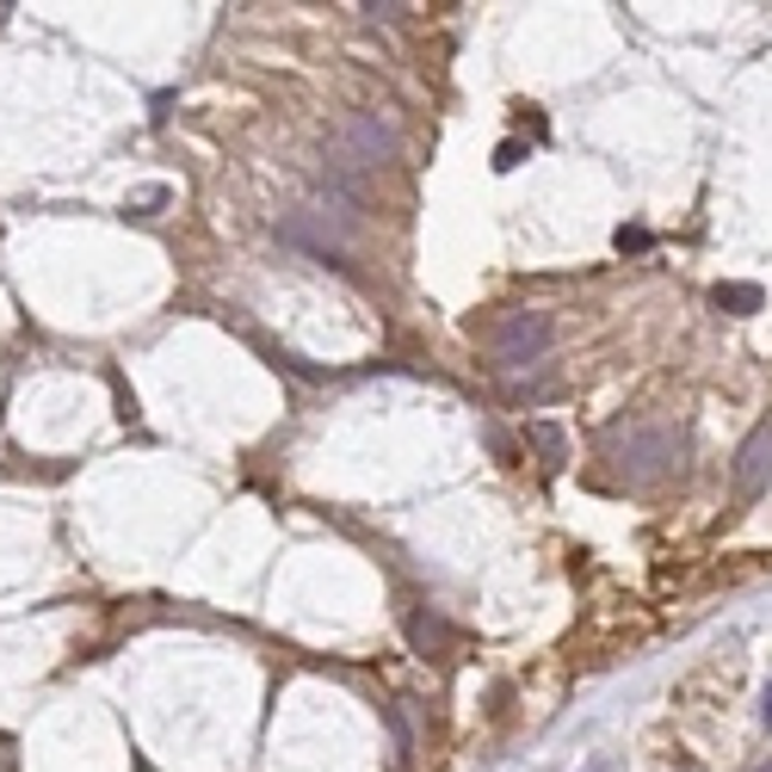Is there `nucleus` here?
Returning a JSON list of instances; mask_svg holds the SVG:
<instances>
[{
  "label": "nucleus",
  "mask_w": 772,
  "mask_h": 772,
  "mask_svg": "<svg viewBox=\"0 0 772 772\" xmlns=\"http://www.w3.org/2000/svg\"><path fill=\"white\" fill-rule=\"evenodd\" d=\"M754 772H772V766H754Z\"/></svg>",
  "instance_id": "13"
},
{
  "label": "nucleus",
  "mask_w": 772,
  "mask_h": 772,
  "mask_svg": "<svg viewBox=\"0 0 772 772\" xmlns=\"http://www.w3.org/2000/svg\"><path fill=\"white\" fill-rule=\"evenodd\" d=\"M409 637H414V649H445V624H439V618H414V624H409Z\"/></svg>",
  "instance_id": "7"
},
{
  "label": "nucleus",
  "mask_w": 772,
  "mask_h": 772,
  "mask_svg": "<svg viewBox=\"0 0 772 772\" xmlns=\"http://www.w3.org/2000/svg\"><path fill=\"white\" fill-rule=\"evenodd\" d=\"M618 248H649V229H618Z\"/></svg>",
  "instance_id": "9"
},
{
  "label": "nucleus",
  "mask_w": 772,
  "mask_h": 772,
  "mask_svg": "<svg viewBox=\"0 0 772 772\" xmlns=\"http://www.w3.org/2000/svg\"><path fill=\"white\" fill-rule=\"evenodd\" d=\"M494 167H501V174L507 167H520V142H501V149H494Z\"/></svg>",
  "instance_id": "8"
},
{
  "label": "nucleus",
  "mask_w": 772,
  "mask_h": 772,
  "mask_svg": "<svg viewBox=\"0 0 772 772\" xmlns=\"http://www.w3.org/2000/svg\"><path fill=\"white\" fill-rule=\"evenodd\" d=\"M340 155H347V167H383L395 155V130L378 124L371 111H352L347 130H340Z\"/></svg>",
  "instance_id": "3"
},
{
  "label": "nucleus",
  "mask_w": 772,
  "mask_h": 772,
  "mask_svg": "<svg viewBox=\"0 0 772 772\" xmlns=\"http://www.w3.org/2000/svg\"><path fill=\"white\" fill-rule=\"evenodd\" d=\"M7 13H13V7H7V0H0V25H7Z\"/></svg>",
  "instance_id": "12"
},
{
  "label": "nucleus",
  "mask_w": 772,
  "mask_h": 772,
  "mask_svg": "<svg viewBox=\"0 0 772 772\" xmlns=\"http://www.w3.org/2000/svg\"><path fill=\"white\" fill-rule=\"evenodd\" d=\"M766 482H772V421H760L736 445V501H760Z\"/></svg>",
  "instance_id": "4"
},
{
  "label": "nucleus",
  "mask_w": 772,
  "mask_h": 772,
  "mask_svg": "<svg viewBox=\"0 0 772 772\" xmlns=\"http://www.w3.org/2000/svg\"><path fill=\"white\" fill-rule=\"evenodd\" d=\"M489 352L501 371H520V365H537L551 352V316L544 309H507L489 334Z\"/></svg>",
  "instance_id": "1"
},
{
  "label": "nucleus",
  "mask_w": 772,
  "mask_h": 772,
  "mask_svg": "<svg viewBox=\"0 0 772 772\" xmlns=\"http://www.w3.org/2000/svg\"><path fill=\"white\" fill-rule=\"evenodd\" d=\"M618 464H624L631 482H655V476L679 470V433H667V426H637V433H624V445H618Z\"/></svg>",
  "instance_id": "2"
},
{
  "label": "nucleus",
  "mask_w": 772,
  "mask_h": 772,
  "mask_svg": "<svg viewBox=\"0 0 772 772\" xmlns=\"http://www.w3.org/2000/svg\"><path fill=\"white\" fill-rule=\"evenodd\" d=\"M710 303H717V309H729V316H754L760 303V284H717V291H710Z\"/></svg>",
  "instance_id": "5"
},
{
  "label": "nucleus",
  "mask_w": 772,
  "mask_h": 772,
  "mask_svg": "<svg viewBox=\"0 0 772 772\" xmlns=\"http://www.w3.org/2000/svg\"><path fill=\"white\" fill-rule=\"evenodd\" d=\"M587 772H612V766H606V760H594V766H587Z\"/></svg>",
  "instance_id": "11"
},
{
  "label": "nucleus",
  "mask_w": 772,
  "mask_h": 772,
  "mask_svg": "<svg viewBox=\"0 0 772 772\" xmlns=\"http://www.w3.org/2000/svg\"><path fill=\"white\" fill-rule=\"evenodd\" d=\"M760 724L772 729V679H766V693H760Z\"/></svg>",
  "instance_id": "10"
},
{
  "label": "nucleus",
  "mask_w": 772,
  "mask_h": 772,
  "mask_svg": "<svg viewBox=\"0 0 772 772\" xmlns=\"http://www.w3.org/2000/svg\"><path fill=\"white\" fill-rule=\"evenodd\" d=\"M532 439H537V452H544V464H551V470H556V464H563V457H568V439H563V426L537 421V426H532Z\"/></svg>",
  "instance_id": "6"
}]
</instances>
